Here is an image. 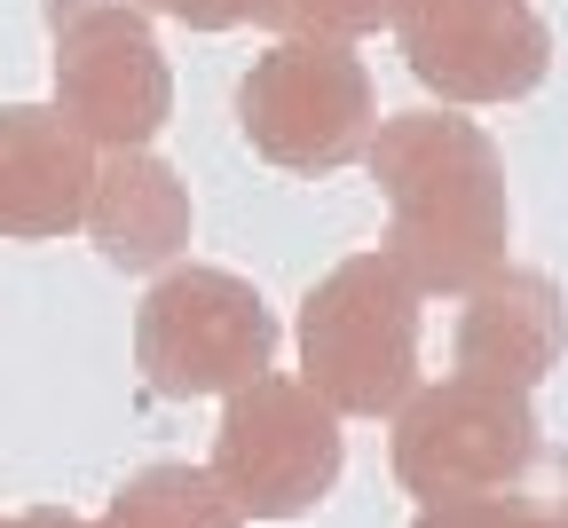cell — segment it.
<instances>
[{"label": "cell", "instance_id": "1", "mask_svg": "<svg viewBox=\"0 0 568 528\" xmlns=\"http://www.w3.org/2000/svg\"><path fill=\"white\" fill-rule=\"evenodd\" d=\"M372 182L387 205V253L418 276L426 299H466L497 268H514V197H506V159L481 119L450 103L387 111L372 142Z\"/></svg>", "mask_w": 568, "mask_h": 528}, {"label": "cell", "instance_id": "2", "mask_svg": "<svg viewBox=\"0 0 568 528\" xmlns=\"http://www.w3.org/2000/svg\"><path fill=\"white\" fill-rule=\"evenodd\" d=\"M395 481L418 497V512L443 505H521L568 528V458L537 434L529 395L450 379L418 387L395 418Z\"/></svg>", "mask_w": 568, "mask_h": 528}, {"label": "cell", "instance_id": "3", "mask_svg": "<svg viewBox=\"0 0 568 528\" xmlns=\"http://www.w3.org/2000/svg\"><path fill=\"white\" fill-rule=\"evenodd\" d=\"M418 276L379 245L355 253L301 299V379L339 418H403L418 379Z\"/></svg>", "mask_w": 568, "mask_h": 528}, {"label": "cell", "instance_id": "4", "mask_svg": "<svg viewBox=\"0 0 568 528\" xmlns=\"http://www.w3.org/2000/svg\"><path fill=\"white\" fill-rule=\"evenodd\" d=\"M237 134L253 142V159L284 174H339L355 159H372L379 142V95L372 71L347 40H268L253 71L237 80Z\"/></svg>", "mask_w": 568, "mask_h": 528}, {"label": "cell", "instance_id": "5", "mask_svg": "<svg viewBox=\"0 0 568 528\" xmlns=\"http://www.w3.org/2000/svg\"><path fill=\"white\" fill-rule=\"evenodd\" d=\"M276 363V316L237 268H166L134 308V370L166 403L245 395Z\"/></svg>", "mask_w": 568, "mask_h": 528}, {"label": "cell", "instance_id": "6", "mask_svg": "<svg viewBox=\"0 0 568 528\" xmlns=\"http://www.w3.org/2000/svg\"><path fill=\"white\" fill-rule=\"evenodd\" d=\"M347 434L339 410L308 379H253L245 395L222 403L213 426V481L230 489L245 520H301L339 489Z\"/></svg>", "mask_w": 568, "mask_h": 528}, {"label": "cell", "instance_id": "7", "mask_svg": "<svg viewBox=\"0 0 568 528\" xmlns=\"http://www.w3.org/2000/svg\"><path fill=\"white\" fill-rule=\"evenodd\" d=\"M48 103L95 150H151L174 119V71L151 17L126 0L63 17L48 32Z\"/></svg>", "mask_w": 568, "mask_h": 528}, {"label": "cell", "instance_id": "8", "mask_svg": "<svg viewBox=\"0 0 568 528\" xmlns=\"http://www.w3.org/2000/svg\"><path fill=\"white\" fill-rule=\"evenodd\" d=\"M395 48L410 80L450 111L521 103L552 71V24L537 17V0H403Z\"/></svg>", "mask_w": 568, "mask_h": 528}, {"label": "cell", "instance_id": "9", "mask_svg": "<svg viewBox=\"0 0 568 528\" xmlns=\"http://www.w3.org/2000/svg\"><path fill=\"white\" fill-rule=\"evenodd\" d=\"M103 150L55 103H0V245H48L88 230Z\"/></svg>", "mask_w": 568, "mask_h": 528}, {"label": "cell", "instance_id": "10", "mask_svg": "<svg viewBox=\"0 0 568 528\" xmlns=\"http://www.w3.org/2000/svg\"><path fill=\"white\" fill-rule=\"evenodd\" d=\"M450 355H458L466 379L529 395L545 370L568 355V299H560V284L537 276V268H497L481 292L458 299Z\"/></svg>", "mask_w": 568, "mask_h": 528}, {"label": "cell", "instance_id": "11", "mask_svg": "<svg viewBox=\"0 0 568 528\" xmlns=\"http://www.w3.org/2000/svg\"><path fill=\"white\" fill-rule=\"evenodd\" d=\"M190 182L159 150H103L95 190H88V245L119 276H166L190 245Z\"/></svg>", "mask_w": 568, "mask_h": 528}, {"label": "cell", "instance_id": "12", "mask_svg": "<svg viewBox=\"0 0 568 528\" xmlns=\"http://www.w3.org/2000/svg\"><path fill=\"white\" fill-rule=\"evenodd\" d=\"M95 528H245L213 466H142L111 489Z\"/></svg>", "mask_w": 568, "mask_h": 528}, {"label": "cell", "instance_id": "13", "mask_svg": "<svg viewBox=\"0 0 568 528\" xmlns=\"http://www.w3.org/2000/svg\"><path fill=\"white\" fill-rule=\"evenodd\" d=\"M395 17H403V0H253V24L268 32V40H293V32H308V40H364V32H395Z\"/></svg>", "mask_w": 568, "mask_h": 528}, {"label": "cell", "instance_id": "14", "mask_svg": "<svg viewBox=\"0 0 568 528\" xmlns=\"http://www.w3.org/2000/svg\"><path fill=\"white\" fill-rule=\"evenodd\" d=\"M126 9L159 17V24H182V32H230V24H253V0H126Z\"/></svg>", "mask_w": 568, "mask_h": 528}, {"label": "cell", "instance_id": "15", "mask_svg": "<svg viewBox=\"0 0 568 528\" xmlns=\"http://www.w3.org/2000/svg\"><path fill=\"white\" fill-rule=\"evenodd\" d=\"M410 528H560V520L521 512V505H443V512H418Z\"/></svg>", "mask_w": 568, "mask_h": 528}, {"label": "cell", "instance_id": "16", "mask_svg": "<svg viewBox=\"0 0 568 528\" xmlns=\"http://www.w3.org/2000/svg\"><path fill=\"white\" fill-rule=\"evenodd\" d=\"M0 528H95V520H80L71 505H24V512H0Z\"/></svg>", "mask_w": 568, "mask_h": 528}]
</instances>
